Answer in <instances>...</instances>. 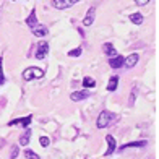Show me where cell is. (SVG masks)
<instances>
[{
	"label": "cell",
	"mask_w": 159,
	"mask_h": 159,
	"mask_svg": "<svg viewBox=\"0 0 159 159\" xmlns=\"http://www.w3.org/2000/svg\"><path fill=\"white\" fill-rule=\"evenodd\" d=\"M149 2H151V0H135V3L138 5V7H143V5H146Z\"/></svg>",
	"instance_id": "obj_24"
},
{
	"label": "cell",
	"mask_w": 159,
	"mask_h": 159,
	"mask_svg": "<svg viewBox=\"0 0 159 159\" xmlns=\"http://www.w3.org/2000/svg\"><path fill=\"white\" fill-rule=\"evenodd\" d=\"M109 65L112 68H120L122 65H124V57L122 55H114L112 59L109 60Z\"/></svg>",
	"instance_id": "obj_11"
},
{
	"label": "cell",
	"mask_w": 159,
	"mask_h": 159,
	"mask_svg": "<svg viewBox=\"0 0 159 159\" xmlns=\"http://www.w3.org/2000/svg\"><path fill=\"white\" fill-rule=\"evenodd\" d=\"M31 31H33V34L36 36V38H44V36H47V33H49L47 28H46V26H41V25L34 26Z\"/></svg>",
	"instance_id": "obj_10"
},
{
	"label": "cell",
	"mask_w": 159,
	"mask_h": 159,
	"mask_svg": "<svg viewBox=\"0 0 159 159\" xmlns=\"http://www.w3.org/2000/svg\"><path fill=\"white\" fill-rule=\"evenodd\" d=\"M49 143H50V140L47 138V136H41V138H39V144H41L42 148H47Z\"/></svg>",
	"instance_id": "obj_22"
},
{
	"label": "cell",
	"mask_w": 159,
	"mask_h": 159,
	"mask_svg": "<svg viewBox=\"0 0 159 159\" xmlns=\"http://www.w3.org/2000/svg\"><path fill=\"white\" fill-rule=\"evenodd\" d=\"M143 146H146V141L141 140V141H132V143H127L124 144V146H120V151H124L127 148H143Z\"/></svg>",
	"instance_id": "obj_15"
},
{
	"label": "cell",
	"mask_w": 159,
	"mask_h": 159,
	"mask_svg": "<svg viewBox=\"0 0 159 159\" xmlns=\"http://www.w3.org/2000/svg\"><path fill=\"white\" fill-rule=\"evenodd\" d=\"M96 10H94V7H91V8L88 10V13H86V16H84V20H83V25L84 26H91L93 23H94V18H96Z\"/></svg>",
	"instance_id": "obj_7"
},
{
	"label": "cell",
	"mask_w": 159,
	"mask_h": 159,
	"mask_svg": "<svg viewBox=\"0 0 159 159\" xmlns=\"http://www.w3.org/2000/svg\"><path fill=\"white\" fill-rule=\"evenodd\" d=\"M130 21H132L133 25H136V26H140L141 23H143V15L141 13H132V15H130Z\"/></svg>",
	"instance_id": "obj_17"
},
{
	"label": "cell",
	"mask_w": 159,
	"mask_h": 159,
	"mask_svg": "<svg viewBox=\"0 0 159 159\" xmlns=\"http://www.w3.org/2000/svg\"><path fill=\"white\" fill-rule=\"evenodd\" d=\"M81 54H83V49H81V47H76V49H73V50H70L68 57H80Z\"/></svg>",
	"instance_id": "obj_21"
},
{
	"label": "cell",
	"mask_w": 159,
	"mask_h": 159,
	"mask_svg": "<svg viewBox=\"0 0 159 159\" xmlns=\"http://www.w3.org/2000/svg\"><path fill=\"white\" fill-rule=\"evenodd\" d=\"M31 120H33L31 115H26V117H23V119L10 120V122H8V125H10V127H13V125H21L23 128H28V127H30V124H31Z\"/></svg>",
	"instance_id": "obj_5"
},
{
	"label": "cell",
	"mask_w": 159,
	"mask_h": 159,
	"mask_svg": "<svg viewBox=\"0 0 159 159\" xmlns=\"http://www.w3.org/2000/svg\"><path fill=\"white\" fill-rule=\"evenodd\" d=\"M138 59H140V55L136 54V52H133V54H130L127 59H124V65L127 68H133L136 63H138Z\"/></svg>",
	"instance_id": "obj_6"
},
{
	"label": "cell",
	"mask_w": 159,
	"mask_h": 159,
	"mask_svg": "<svg viewBox=\"0 0 159 159\" xmlns=\"http://www.w3.org/2000/svg\"><path fill=\"white\" fill-rule=\"evenodd\" d=\"M26 25L30 26L31 30H33L34 26H38V25H39V23H38V18H36V10H34V8L31 10V13H30V16L26 18Z\"/></svg>",
	"instance_id": "obj_12"
},
{
	"label": "cell",
	"mask_w": 159,
	"mask_h": 159,
	"mask_svg": "<svg viewBox=\"0 0 159 159\" xmlns=\"http://www.w3.org/2000/svg\"><path fill=\"white\" fill-rule=\"evenodd\" d=\"M25 156H26L28 159H41V156H38L33 149H26V151H25Z\"/></svg>",
	"instance_id": "obj_20"
},
{
	"label": "cell",
	"mask_w": 159,
	"mask_h": 159,
	"mask_svg": "<svg viewBox=\"0 0 159 159\" xmlns=\"http://www.w3.org/2000/svg\"><path fill=\"white\" fill-rule=\"evenodd\" d=\"M3 59L0 57V86L2 84H5V73H3Z\"/></svg>",
	"instance_id": "obj_19"
},
{
	"label": "cell",
	"mask_w": 159,
	"mask_h": 159,
	"mask_svg": "<svg viewBox=\"0 0 159 159\" xmlns=\"http://www.w3.org/2000/svg\"><path fill=\"white\" fill-rule=\"evenodd\" d=\"M115 119H117V115H115L114 112H111V111H102V112L99 114V117H98L96 127H98V128H106V127H109L112 122H115Z\"/></svg>",
	"instance_id": "obj_1"
},
{
	"label": "cell",
	"mask_w": 159,
	"mask_h": 159,
	"mask_svg": "<svg viewBox=\"0 0 159 159\" xmlns=\"http://www.w3.org/2000/svg\"><path fill=\"white\" fill-rule=\"evenodd\" d=\"M16 156H18V146H11V149H10V157L15 159Z\"/></svg>",
	"instance_id": "obj_23"
},
{
	"label": "cell",
	"mask_w": 159,
	"mask_h": 159,
	"mask_svg": "<svg viewBox=\"0 0 159 159\" xmlns=\"http://www.w3.org/2000/svg\"><path fill=\"white\" fill-rule=\"evenodd\" d=\"M30 140H31V130L30 128H25V133L20 136V144H21V146H28Z\"/></svg>",
	"instance_id": "obj_13"
},
{
	"label": "cell",
	"mask_w": 159,
	"mask_h": 159,
	"mask_svg": "<svg viewBox=\"0 0 159 159\" xmlns=\"http://www.w3.org/2000/svg\"><path fill=\"white\" fill-rule=\"evenodd\" d=\"M117 86H119V76L114 75V76H111L109 83H107V91H115Z\"/></svg>",
	"instance_id": "obj_16"
},
{
	"label": "cell",
	"mask_w": 159,
	"mask_h": 159,
	"mask_svg": "<svg viewBox=\"0 0 159 159\" xmlns=\"http://www.w3.org/2000/svg\"><path fill=\"white\" fill-rule=\"evenodd\" d=\"M49 54V44L46 41H41L39 42V46H38V52H36V59L38 60H42V59H46Z\"/></svg>",
	"instance_id": "obj_4"
},
{
	"label": "cell",
	"mask_w": 159,
	"mask_h": 159,
	"mask_svg": "<svg viewBox=\"0 0 159 159\" xmlns=\"http://www.w3.org/2000/svg\"><path fill=\"white\" fill-rule=\"evenodd\" d=\"M106 141H107V144H109V146H107V151H106V156H111L114 151H115V138L112 135H107L106 136Z\"/></svg>",
	"instance_id": "obj_9"
},
{
	"label": "cell",
	"mask_w": 159,
	"mask_h": 159,
	"mask_svg": "<svg viewBox=\"0 0 159 159\" xmlns=\"http://www.w3.org/2000/svg\"><path fill=\"white\" fill-rule=\"evenodd\" d=\"M83 86H84V89H88V88H94V86H96L94 78H91V76H86V78L83 80Z\"/></svg>",
	"instance_id": "obj_18"
},
{
	"label": "cell",
	"mask_w": 159,
	"mask_h": 159,
	"mask_svg": "<svg viewBox=\"0 0 159 159\" xmlns=\"http://www.w3.org/2000/svg\"><path fill=\"white\" fill-rule=\"evenodd\" d=\"M81 2V0H52L50 5L54 7L57 10H65V8H70V7H73L75 3Z\"/></svg>",
	"instance_id": "obj_3"
},
{
	"label": "cell",
	"mask_w": 159,
	"mask_h": 159,
	"mask_svg": "<svg viewBox=\"0 0 159 159\" xmlns=\"http://www.w3.org/2000/svg\"><path fill=\"white\" fill-rule=\"evenodd\" d=\"M44 76V71L38 67H30L23 71V80L25 81H31V80H39Z\"/></svg>",
	"instance_id": "obj_2"
},
{
	"label": "cell",
	"mask_w": 159,
	"mask_h": 159,
	"mask_svg": "<svg viewBox=\"0 0 159 159\" xmlns=\"http://www.w3.org/2000/svg\"><path fill=\"white\" fill-rule=\"evenodd\" d=\"M102 50H104V54L109 55V57L117 55V50L114 49V46L111 44V42H104V44H102Z\"/></svg>",
	"instance_id": "obj_14"
},
{
	"label": "cell",
	"mask_w": 159,
	"mask_h": 159,
	"mask_svg": "<svg viewBox=\"0 0 159 159\" xmlns=\"http://www.w3.org/2000/svg\"><path fill=\"white\" fill-rule=\"evenodd\" d=\"M88 96H89V93L86 91V89H84V91H73V93L70 94V99H71V101H75V102H78V101L86 99Z\"/></svg>",
	"instance_id": "obj_8"
}]
</instances>
